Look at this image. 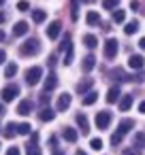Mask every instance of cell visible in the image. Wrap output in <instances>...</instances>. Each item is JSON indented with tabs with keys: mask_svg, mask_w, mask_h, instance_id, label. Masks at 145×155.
Wrapping results in <instances>:
<instances>
[{
	"mask_svg": "<svg viewBox=\"0 0 145 155\" xmlns=\"http://www.w3.org/2000/svg\"><path fill=\"white\" fill-rule=\"evenodd\" d=\"M41 51V43L36 41V38H28L22 47H19V53L24 55V58H28V55H36Z\"/></svg>",
	"mask_w": 145,
	"mask_h": 155,
	"instance_id": "6da1fadb",
	"label": "cell"
},
{
	"mask_svg": "<svg viewBox=\"0 0 145 155\" xmlns=\"http://www.w3.org/2000/svg\"><path fill=\"white\" fill-rule=\"evenodd\" d=\"M43 79V68L41 66H32L26 70V83L32 87V85H39V81Z\"/></svg>",
	"mask_w": 145,
	"mask_h": 155,
	"instance_id": "7a4b0ae2",
	"label": "cell"
},
{
	"mask_svg": "<svg viewBox=\"0 0 145 155\" xmlns=\"http://www.w3.org/2000/svg\"><path fill=\"white\" fill-rule=\"evenodd\" d=\"M0 96H2V100L5 102H11V100H15L17 96H19V85H7L5 89H2V94H0Z\"/></svg>",
	"mask_w": 145,
	"mask_h": 155,
	"instance_id": "3957f363",
	"label": "cell"
},
{
	"mask_svg": "<svg viewBox=\"0 0 145 155\" xmlns=\"http://www.w3.org/2000/svg\"><path fill=\"white\" fill-rule=\"evenodd\" d=\"M117 45H119V43H117L115 38H109V41L105 43V58H107V60H113V58L117 55V51H119Z\"/></svg>",
	"mask_w": 145,
	"mask_h": 155,
	"instance_id": "277c9868",
	"label": "cell"
},
{
	"mask_svg": "<svg viewBox=\"0 0 145 155\" xmlns=\"http://www.w3.org/2000/svg\"><path fill=\"white\" fill-rule=\"evenodd\" d=\"M109 123H111V113H109V110L96 113V127H98V130H107Z\"/></svg>",
	"mask_w": 145,
	"mask_h": 155,
	"instance_id": "5b68a950",
	"label": "cell"
},
{
	"mask_svg": "<svg viewBox=\"0 0 145 155\" xmlns=\"http://www.w3.org/2000/svg\"><path fill=\"white\" fill-rule=\"evenodd\" d=\"M32 108H34V102H32V100H22V102L17 104V113H19L22 117L30 115V113H32Z\"/></svg>",
	"mask_w": 145,
	"mask_h": 155,
	"instance_id": "8992f818",
	"label": "cell"
},
{
	"mask_svg": "<svg viewBox=\"0 0 145 155\" xmlns=\"http://www.w3.org/2000/svg\"><path fill=\"white\" fill-rule=\"evenodd\" d=\"M36 140H39V134L32 132V142L26 144V153H28V155H41V147L36 144Z\"/></svg>",
	"mask_w": 145,
	"mask_h": 155,
	"instance_id": "52a82bcc",
	"label": "cell"
},
{
	"mask_svg": "<svg viewBox=\"0 0 145 155\" xmlns=\"http://www.w3.org/2000/svg\"><path fill=\"white\" fill-rule=\"evenodd\" d=\"M60 28H62V24H60V21H51V24L47 26V38L56 41V38L60 36Z\"/></svg>",
	"mask_w": 145,
	"mask_h": 155,
	"instance_id": "ba28073f",
	"label": "cell"
},
{
	"mask_svg": "<svg viewBox=\"0 0 145 155\" xmlns=\"http://www.w3.org/2000/svg\"><path fill=\"white\" fill-rule=\"evenodd\" d=\"M132 127H134V121H132V119H122L119 125H117V134H119V136H126Z\"/></svg>",
	"mask_w": 145,
	"mask_h": 155,
	"instance_id": "9c48e42d",
	"label": "cell"
},
{
	"mask_svg": "<svg viewBox=\"0 0 145 155\" xmlns=\"http://www.w3.org/2000/svg\"><path fill=\"white\" fill-rule=\"evenodd\" d=\"M128 66H130L132 70H141V68L145 66L143 55H130V58H128Z\"/></svg>",
	"mask_w": 145,
	"mask_h": 155,
	"instance_id": "30bf717a",
	"label": "cell"
},
{
	"mask_svg": "<svg viewBox=\"0 0 145 155\" xmlns=\"http://www.w3.org/2000/svg\"><path fill=\"white\" fill-rule=\"evenodd\" d=\"M94 85V79H83L81 83H77V91L83 96V94H90V87Z\"/></svg>",
	"mask_w": 145,
	"mask_h": 155,
	"instance_id": "8fae6325",
	"label": "cell"
},
{
	"mask_svg": "<svg viewBox=\"0 0 145 155\" xmlns=\"http://www.w3.org/2000/svg\"><path fill=\"white\" fill-rule=\"evenodd\" d=\"M24 34H28V24L26 21H17L13 26V36H24Z\"/></svg>",
	"mask_w": 145,
	"mask_h": 155,
	"instance_id": "7c38bea8",
	"label": "cell"
},
{
	"mask_svg": "<svg viewBox=\"0 0 145 155\" xmlns=\"http://www.w3.org/2000/svg\"><path fill=\"white\" fill-rule=\"evenodd\" d=\"M71 100H73L71 94H62L60 100H58V106H56V108H58V110H66V108L71 106Z\"/></svg>",
	"mask_w": 145,
	"mask_h": 155,
	"instance_id": "4fadbf2b",
	"label": "cell"
},
{
	"mask_svg": "<svg viewBox=\"0 0 145 155\" xmlns=\"http://www.w3.org/2000/svg\"><path fill=\"white\" fill-rule=\"evenodd\" d=\"M77 138H79V132L75 127H64V140L66 142H77Z\"/></svg>",
	"mask_w": 145,
	"mask_h": 155,
	"instance_id": "5bb4252c",
	"label": "cell"
},
{
	"mask_svg": "<svg viewBox=\"0 0 145 155\" xmlns=\"http://www.w3.org/2000/svg\"><path fill=\"white\" fill-rule=\"evenodd\" d=\"M132 147H134L136 151H141V149L145 147V134H143V132H136V134H134V138H132Z\"/></svg>",
	"mask_w": 145,
	"mask_h": 155,
	"instance_id": "9a60e30c",
	"label": "cell"
},
{
	"mask_svg": "<svg viewBox=\"0 0 145 155\" xmlns=\"http://www.w3.org/2000/svg\"><path fill=\"white\" fill-rule=\"evenodd\" d=\"M85 24H88V26H96V24H100V15H98V11H88V15H85Z\"/></svg>",
	"mask_w": 145,
	"mask_h": 155,
	"instance_id": "2e32d148",
	"label": "cell"
},
{
	"mask_svg": "<svg viewBox=\"0 0 145 155\" xmlns=\"http://www.w3.org/2000/svg\"><path fill=\"white\" fill-rule=\"evenodd\" d=\"M94 66H96V58H94V55H85V58H83V64H81L83 72H90Z\"/></svg>",
	"mask_w": 145,
	"mask_h": 155,
	"instance_id": "e0dca14e",
	"label": "cell"
},
{
	"mask_svg": "<svg viewBox=\"0 0 145 155\" xmlns=\"http://www.w3.org/2000/svg\"><path fill=\"white\" fill-rule=\"evenodd\" d=\"M54 117H56V113H54L49 106L41 108V113H39V119H41V121H54Z\"/></svg>",
	"mask_w": 145,
	"mask_h": 155,
	"instance_id": "ac0fdd59",
	"label": "cell"
},
{
	"mask_svg": "<svg viewBox=\"0 0 145 155\" xmlns=\"http://www.w3.org/2000/svg\"><path fill=\"white\" fill-rule=\"evenodd\" d=\"M117 100H119V87L115 85V87H111V89L107 91V102L113 104V102H117Z\"/></svg>",
	"mask_w": 145,
	"mask_h": 155,
	"instance_id": "d6986e66",
	"label": "cell"
},
{
	"mask_svg": "<svg viewBox=\"0 0 145 155\" xmlns=\"http://www.w3.org/2000/svg\"><path fill=\"white\" fill-rule=\"evenodd\" d=\"M77 123H79V127H81V134H88V132H90V125H88V117H85L83 113H79V115H77Z\"/></svg>",
	"mask_w": 145,
	"mask_h": 155,
	"instance_id": "ffe728a7",
	"label": "cell"
},
{
	"mask_svg": "<svg viewBox=\"0 0 145 155\" xmlns=\"http://www.w3.org/2000/svg\"><path fill=\"white\" fill-rule=\"evenodd\" d=\"M56 85H58V77L51 72V74L45 79V91H51V89H56Z\"/></svg>",
	"mask_w": 145,
	"mask_h": 155,
	"instance_id": "44dd1931",
	"label": "cell"
},
{
	"mask_svg": "<svg viewBox=\"0 0 145 155\" xmlns=\"http://www.w3.org/2000/svg\"><path fill=\"white\" fill-rule=\"evenodd\" d=\"M83 45H85L88 49H94V47L98 45V38H96L94 34H85V36H83Z\"/></svg>",
	"mask_w": 145,
	"mask_h": 155,
	"instance_id": "7402d4cb",
	"label": "cell"
},
{
	"mask_svg": "<svg viewBox=\"0 0 145 155\" xmlns=\"http://www.w3.org/2000/svg\"><path fill=\"white\" fill-rule=\"evenodd\" d=\"M132 106V94H126L122 100H119V110H128Z\"/></svg>",
	"mask_w": 145,
	"mask_h": 155,
	"instance_id": "603a6c76",
	"label": "cell"
},
{
	"mask_svg": "<svg viewBox=\"0 0 145 155\" xmlns=\"http://www.w3.org/2000/svg\"><path fill=\"white\" fill-rule=\"evenodd\" d=\"M2 134H5L7 138H13V136L17 134V123H13V121H11V123H7V125H5V132H2Z\"/></svg>",
	"mask_w": 145,
	"mask_h": 155,
	"instance_id": "cb8c5ba5",
	"label": "cell"
},
{
	"mask_svg": "<svg viewBox=\"0 0 145 155\" xmlns=\"http://www.w3.org/2000/svg\"><path fill=\"white\" fill-rule=\"evenodd\" d=\"M45 17H47L45 11H41V9H34V11H32V19H34V24H43Z\"/></svg>",
	"mask_w": 145,
	"mask_h": 155,
	"instance_id": "d4e9b609",
	"label": "cell"
},
{
	"mask_svg": "<svg viewBox=\"0 0 145 155\" xmlns=\"http://www.w3.org/2000/svg\"><path fill=\"white\" fill-rule=\"evenodd\" d=\"M136 30H139V21H136V19L128 21V24H126V28H124V32H126V34H136Z\"/></svg>",
	"mask_w": 145,
	"mask_h": 155,
	"instance_id": "484cf974",
	"label": "cell"
},
{
	"mask_svg": "<svg viewBox=\"0 0 145 155\" xmlns=\"http://www.w3.org/2000/svg\"><path fill=\"white\" fill-rule=\"evenodd\" d=\"M96 100H98V94H96V91H90V94H85V98H83V104H85V106H92Z\"/></svg>",
	"mask_w": 145,
	"mask_h": 155,
	"instance_id": "4316f807",
	"label": "cell"
},
{
	"mask_svg": "<svg viewBox=\"0 0 145 155\" xmlns=\"http://www.w3.org/2000/svg\"><path fill=\"white\" fill-rule=\"evenodd\" d=\"M30 132H32V125H30V123H19V125H17V134L28 136Z\"/></svg>",
	"mask_w": 145,
	"mask_h": 155,
	"instance_id": "83f0119b",
	"label": "cell"
},
{
	"mask_svg": "<svg viewBox=\"0 0 145 155\" xmlns=\"http://www.w3.org/2000/svg\"><path fill=\"white\" fill-rule=\"evenodd\" d=\"M113 77H117V81H119V83H124V81H132L130 77H126V74H124V70H122V68H115V70H113Z\"/></svg>",
	"mask_w": 145,
	"mask_h": 155,
	"instance_id": "f1b7e54d",
	"label": "cell"
},
{
	"mask_svg": "<svg viewBox=\"0 0 145 155\" xmlns=\"http://www.w3.org/2000/svg\"><path fill=\"white\" fill-rule=\"evenodd\" d=\"M15 74H17V66H15V64H9V66L5 68V77L11 79V77H15Z\"/></svg>",
	"mask_w": 145,
	"mask_h": 155,
	"instance_id": "f546056e",
	"label": "cell"
},
{
	"mask_svg": "<svg viewBox=\"0 0 145 155\" xmlns=\"http://www.w3.org/2000/svg\"><path fill=\"white\" fill-rule=\"evenodd\" d=\"M126 19V11H113V21L115 24H122Z\"/></svg>",
	"mask_w": 145,
	"mask_h": 155,
	"instance_id": "4dcf8cb0",
	"label": "cell"
},
{
	"mask_svg": "<svg viewBox=\"0 0 145 155\" xmlns=\"http://www.w3.org/2000/svg\"><path fill=\"white\" fill-rule=\"evenodd\" d=\"M49 100H51V98H49V91H43V94H41V98H39V102H41V106H43V108H45V106H49Z\"/></svg>",
	"mask_w": 145,
	"mask_h": 155,
	"instance_id": "1f68e13d",
	"label": "cell"
},
{
	"mask_svg": "<svg viewBox=\"0 0 145 155\" xmlns=\"http://www.w3.org/2000/svg\"><path fill=\"white\" fill-rule=\"evenodd\" d=\"M90 147H92L94 151H100V149H102V140H100V138H92V140H90Z\"/></svg>",
	"mask_w": 145,
	"mask_h": 155,
	"instance_id": "d6a6232c",
	"label": "cell"
},
{
	"mask_svg": "<svg viewBox=\"0 0 145 155\" xmlns=\"http://www.w3.org/2000/svg\"><path fill=\"white\" fill-rule=\"evenodd\" d=\"M119 5V0H102V7L105 9H115Z\"/></svg>",
	"mask_w": 145,
	"mask_h": 155,
	"instance_id": "836d02e7",
	"label": "cell"
},
{
	"mask_svg": "<svg viewBox=\"0 0 145 155\" xmlns=\"http://www.w3.org/2000/svg\"><path fill=\"white\" fill-rule=\"evenodd\" d=\"M122 138H124V136H119V134H117V132H115V134H113V136H111V144H113V147H117V144H119V142H122Z\"/></svg>",
	"mask_w": 145,
	"mask_h": 155,
	"instance_id": "e575fe53",
	"label": "cell"
},
{
	"mask_svg": "<svg viewBox=\"0 0 145 155\" xmlns=\"http://www.w3.org/2000/svg\"><path fill=\"white\" fill-rule=\"evenodd\" d=\"M17 9H19V11H28V9H30V5L26 2V0H19V2H17Z\"/></svg>",
	"mask_w": 145,
	"mask_h": 155,
	"instance_id": "d590c367",
	"label": "cell"
},
{
	"mask_svg": "<svg viewBox=\"0 0 145 155\" xmlns=\"http://www.w3.org/2000/svg\"><path fill=\"white\" fill-rule=\"evenodd\" d=\"M71 62H73V49H68V51H66V58H64V64H66V66H68Z\"/></svg>",
	"mask_w": 145,
	"mask_h": 155,
	"instance_id": "8d00e7d4",
	"label": "cell"
},
{
	"mask_svg": "<svg viewBox=\"0 0 145 155\" xmlns=\"http://www.w3.org/2000/svg\"><path fill=\"white\" fill-rule=\"evenodd\" d=\"M7 155H22V153H19V149H17V147H11V149L7 151Z\"/></svg>",
	"mask_w": 145,
	"mask_h": 155,
	"instance_id": "74e56055",
	"label": "cell"
},
{
	"mask_svg": "<svg viewBox=\"0 0 145 155\" xmlns=\"http://www.w3.org/2000/svg\"><path fill=\"white\" fill-rule=\"evenodd\" d=\"M132 79H134L136 83H143V81H145V74H143V72H139V74H136V77H132Z\"/></svg>",
	"mask_w": 145,
	"mask_h": 155,
	"instance_id": "f35d334b",
	"label": "cell"
},
{
	"mask_svg": "<svg viewBox=\"0 0 145 155\" xmlns=\"http://www.w3.org/2000/svg\"><path fill=\"white\" fill-rule=\"evenodd\" d=\"M77 9H79L77 7V0H73V19H77Z\"/></svg>",
	"mask_w": 145,
	"mask_h": 155,
	"instance_id": "ab89813d",
	"label": "cell"
},
{
	"mask_svg": "<svg viewBox=\"0 0 145 155\" xmlns=\"http://www.w3.org/2000/svg\"><path fill=\"white\" fill-rule=\"evenodd\" d=\"M49 66H56V55H49V62H47Z\"/></svg>",
	"mask_w": 145,
	"mask_h": 155,
	"instance_id": "60d3db41",
	"label": "cell"
},
{
	"mask_svg": "<svg viewBox=\"0 0 145 155\" xmlns=\"http://www.w3.org/2000/svg\"><path fill=\"white\" fill-rule=\"evenodd\" d=\"M5 60H7V53H5V51H2V49H0V64H2V62H5Z\"/></svg>",
	"mask_w": 145,
	"mask_h": 155,
	"instance_id": "b9f144b4",
	"label": "cell"
},
{
	"mask_svg": "<svg viewBox=\"0 0 145 155\" xmlns=\"http://www.w3.org/2000/svg\"><path fill=\"white\" fill-rule=\"evenodd\" d=\"M130 9H134V11L139 9V2H136V0H132V2H130Z\"/></svg>",
	"mask_w": 145,
	"mask_h": 155,
	"instance_id": "7bdbcfd3",
	"label": "cell"
},
{
	"mask_svg": "<svg viewBox=\"0 0 145 155\" xmlns=\"http://www.w3.org/2000/svg\"><path fill=\"white\" fill-rule=\"evenodd\" d=\"M124 155H136V151H132V149H126V151H124Z\"/></svg>",
	"mask_w": 145,
	"mask_h": 155,
	"instance_id": "ee69618b",
	"label": "cell"
},
{
	"mask_svg": "<svg viewBox=\"0 0 145 155\" xmlns=\"http://www.w3.org/2000/svg\"><path fill=\"white\" fill-rule=\"evenodd\" d=\"M139 113H145V102H141V104H139Z\"/></svg>",
	"mask_w": 145,
	"mask_h": 155,
	"instance_id": "f6af8a7d",
	"label": "cell"
},
{
	"mask_svg": "<svg viewBox=\"0 0 145 155\" xmlns=\"http://www.w3.org/2000/svg\"><path fill=\"white\" fill-rule=\"evenodd\" d=\"M139 47H141V49L145 51V38H141V41H139Z\"/></svg>",
	"mask_w": 145,
	"mask_h": 155,
	"instance_id": "bcb514c9",
	"label": "cell"
},
{
	"mask_svg": "<svg viewBox=\"0 0 145 155\" xmlns=\"http://www.w3.org/2000/svg\"><path fill=\"white\" fill-rule=\"evenodd\" d=\"M0 41H5V32L2 30H0Z\"/></svg>",
	"mask_w": 145,
	"mask_h": 155,
	"instance_id": "7dc6e473",
	"label": "cell"
},
{
	"mask_svg": "<svg viewBox=\"0 0 145 155\" xmlns=\"http://www.w3.org/2000/svg\"><path fill=\"white\" fill-rule=\"evenodd\" d=\"M2 21H5V15H2V13H0V24H2Z\"/></svg>",
	"mask_w": 145,
	"mask_h": 155,
	"instance_id": "c3c4849f",
	"label": "cell"
},
{
	"mask_svg": "<svg viewBox=\"0 0 145 155\" xmlns=\"http://www.w3.org/2000/svg\"><path fill=\"white\" fill-rule=\"evenodd\" d=\"M2 113H5V108H2V104H0V115H2Z\"/></svg>",
	"mask_w": 145,
	"mask_h": 155,
	"instance_id": "681fc988",
	"label": "cell"
},
{
	"mask_svg": "<svg viewBox=\"0 0 145 155\" xmlns=\"http://www.w3.org/2000/svg\"><path fill=\"white\" fill-rule=\"evenodd\" d=\"M77 155H85V153H83V151H77Z\"/></svg>",
	"mask_w": 145,
	"mask_h": 155,
	"instance_id": "f907efd6",
	"label": "cell"
},
{
	"mask_svg": "<svg viewBox=\"0 0 145 155\" xmlns=\"http://www.w3.org/2000/svg\"><path fill=\"white\" fill-rule=\"evenodd\" d=\"M0 5H5V0H0Z\"/></svg>",
	"mask_w": 145,
	"mask_h": 155,
	"instance_id": "816d5d0a",
	"label": "cell"
},
{
	"mask_svg": "<svg viewBox=\"0 0 145 155\" xmlns=\"http://www.w3.org/2000/svg\"><path fill=\"white\" fill-rule=\"evenodd\" d=\"M83 2H92V0H83Z\"/></svg>",
	"mask_w": 145,
	"mask_h": 155,
	"instance_id": "f5cc1de1",
	"label": "cell"
},
{
	"mask_svg": "<svg viewBox=\"0 0 145 155\" xmlns=\"http://www.w3.org/2000/svg\"><path fill=\"white\" fill-rule=\"evenodd\" d=\"M54 155H62V153H54Z\"/></svg>",
	"mask_w": 145,
	"mask_h": 155,
	"instance_id": "db71d44e",
	"label": "cell"
}]
</instances>
